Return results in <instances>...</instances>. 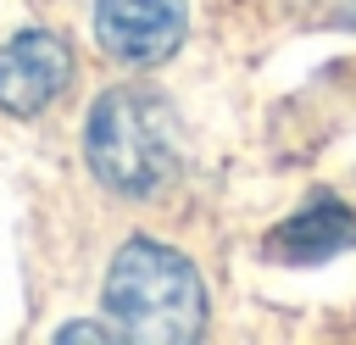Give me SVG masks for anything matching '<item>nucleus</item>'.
<instances>
[{
    "instance_id": "f257e3e1",
    "label": "nucleus",
    "mask_w": 356,
    "mask_h": 345,
    "mask_svg": "<svg viewBox=\"0 0 356 345\" xmlns=\"http://www.w3.org/2000/svg\"><path fill=\"white\" fill-rule=\"evenodd\" d=\"M83 161L100 189L122 200H156L178 172V111L150 83H117L89 106Z\"/></svg>"
},
{
    "instance_id": "f03ea898",
    "label": "nucleus",
    "mask_w": 356,
    "mask_h": 345,
    "mask_svg": "<svg viewBox=\"0 0 356 345\" xmlns=\"http://www.w3.org/2000/svg\"><path fill=\"white\" fill-rule=\"evenodd\" d=\"M106 317L122 339L184 345L206 328V284L189 256L156 239H128L106 273Z\"/></svg>"
},
{
    "instance_id": "7ed1b4c3",
    "label": "nucleus",
    "mask_w": 356,
    "mask_h": 345,
    "mask_svg": "<svg viewBox=\"0 0 356 345\" xmlns=\"http://www.w3.org/2000/svg\"><path fill=\"white\" fill-rule=\"evenodd\" d=\"M189 28V0H100L95 6V39L122 67H161Z\"/></svg>"
},
{
    "instance_id": "20e7f679",
    "label": "nucleus",
    "mask_w": 356,
    "mask_h": 345,
    "mask_svg": "<svg viewBox=\"0 0 356 345\" xmlns=\"http://www.w3.org/2000/svg\"><path fill=\"white\" fill-rule=\"evenodd\" d=\"M67 83H72V50L56 33L22 28L0 45V111L39 117L67 95Z\"/></svg>"
},
{
    "instance_id": "39448f33",
    "label": "nucleus",
    "mask_w": 356,
    "mask_h": 345,
    "mask_svg": "<svg viewBox=\"0 0 356 345\" xmlns=\"http://www.w3.org/2000/svg\"><path fill=\"white\" fill-rule=\"evenodd\" d=\"M345 245H356V211L339 195L323 189V195H312V206H300L289 223L273 228L267 256L273 262H289V267H312V262L339 256Z\"/></svg>"
},
{
    "instance_id": "423d86ee",
    "label": "nucleus",
    "mask_w": 356,
    "mask_h": 345,
    "mask_svg": "<svg viewBox=\"0 0 356 345\" xmlns=\"http://www.w3.org/2000/svg\"><path fill=\"white\" fill-rule=\"evenodd\" d=\"M56 339H61V345H72V339H122V334H117V328H100V323H67Z\"/></svg>"
},
{
    "instance_id": "0eeeda50",
    "label": "nucleus",
    "mask_w": 356,
    "mask_h": 345,
    "mask_svg": "<svg viewBox=\"0 0 356 345\" xmlns=\"http://www.w3.org/2000/svg\"><path fill=\"white\" fill-rule=\"evenodd\" d=\"M350 17H356V0H350Z\"/></svg>"
}]
</instances>
